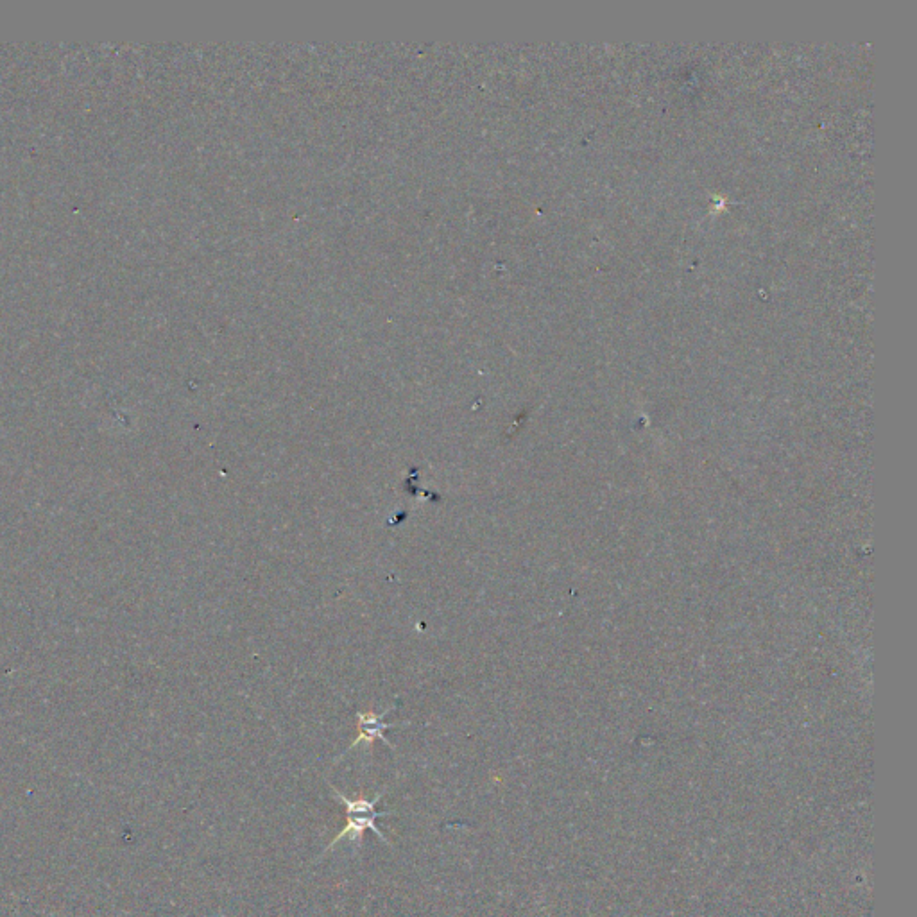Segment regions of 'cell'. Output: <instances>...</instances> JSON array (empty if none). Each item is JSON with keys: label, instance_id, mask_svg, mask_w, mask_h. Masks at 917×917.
<instances>
[{"label": "cell", "instance_id": "cell-1", "mask_svg": "<svg viewBox=\"0 0 917 917\" xmlns=\"http://www.w3.org/2000/svg\"><path fill=\"white\" fill-rule=\"evenodd\" d=\"M330 790H332L334 798L346 808V826H344L343 830L335 835L334 840L323 849L321 857H323L325 853H328L330 849H334L335 844L341 842L343 839H348L350 842H353L357 849L362 848L364 833L368 832V830L375 833L378 839L389 846V840L386 839V835H384L382 830L377 826V821L380 817L395 814V812H391V810H384V812H378L377 810V805L380 803V799L384 798L386 790H382V792L375 794V798L373 799L366 798L364 794H359V796H355V798H348V796H344L343 792H339L335 787H330Z\"/></svg>", "mask_w": 917, "mask_h": 917}, {"label": "cell", "instance_id": "cell-2", "mask_svg": "<svg viewBox=\"0 0 917 917\" xmlns=\"http://www.w3.org/2000/svg\"><path fill=\"white\" fill-rule=\"evenodd\" d=\"M387 713H389V710H386L384 713H380V715L373 712L359 713V715H357V717H359V720H357L359 737L353 740L352 746L346 749V753H350L352 749L360 746V744H366V746L371 747L373 746V742H375V740H384L387 746L391 747V749H395V747L391 746V744L387 742V738L384 737V731H386V729L393 728L391 724H386V722H384V717H386ZM346 753H344V755H346Z\"/></svg>", "mask_w": 917, "mask_h": 917}]
</instances>
